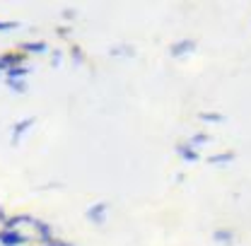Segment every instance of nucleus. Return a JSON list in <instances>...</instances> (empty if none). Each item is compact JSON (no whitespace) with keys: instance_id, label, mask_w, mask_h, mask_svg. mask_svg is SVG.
<instances>
[{"instance_id":"nucleus-6","label":"nucleus","mask_w":251,"mask_h":246,"mask_svg":"<svg viewBox=\"0 0 251 246\" xmlns=\"http://www.w3.org/2000/svg\"><path fill=\"white\" fill-rule=\"evenodd\" d=\"M104 215H106V205H104V203H97L94 208L87 210V220H92V222H97V224L104 222Z\"/></svg>"},{"instance_id":"nucleus-12","label":"nucleus","mask_w":251,"mask_h":246,"mask_svg":"<svg viewBox=\"0 0 251 246\" xmlns=\"http://www.w3.org/2000/svg\"><path fill=\"white\" fill-rule=\"evenodd\" d=\"M213 239H215V242H222V244H232L234 234H232L229 229H220V232H215V234H213Z\"/></svg>"},{"instance_id":"nucleus-17","label":"nucleus","mask_w":251,"mask_h":246,"mask_svg":"<svg viewBox=\"0 0 251 246\" xmlns=\"http://www.w3.org/2000/svg\"><path fill=\"white\" fill-rule=\"evenodd\" d=\"M44 246H58V242H49V244H44Z\"/></svg>"},{"instance_id":"nucleus-14","label":"nucleus","mask_w":251,"mask_h":246,"mask_svg":"<svg viewBox=\"0 0 251 246\" xmlns=\"http://www.w3.org/2000/svg\"><path fill=\"white\" fill-rule=\"evenodd\" d=\"M7 87H12L17 94L27 92V82H22V80H7Z\"/></svg>"},{"instance_id":"nucleus-19","label":"nucleus","mask_w":251,"mask_h":246,"mask_svg":"<svg viewBox=\"0 0 251 246\" xmlns=\"http://www.w3.org/2000/svg\"><path fill=\"white\" fill-rule=\"evenodd\" d=\"M0 70H5V68H2V65H0Z\"/></svg>"},{"instance_id":"nucleus-18","label":"nucleus","mask_w":251,"mask_h":246,"mask_svg":"<svg viewBox=\"0 0 251 246\" xmlns=\"http://www.w3.org/2000/svg\"><path fill=\"white\" fill-rule=\"evenodd\" d=\"M58 246H73V244H63V242H58Z\"/></svg>"},{"instance_id":"nucleus-9","label":"nucleus","mask_w":251,"mask_h":246,"mask_svg":"<svg viewBox=\"0 0 251 246\" xmlns=\"http://www.w3.org/2000/svg\"><path fill=\"white\" fill-rule=\"evenodd\" d=\"M22 51H27V53H44L46 44L44 41H27V44H22Z\"/></svg>"},{"instance_id":"nucleus-4","label":"nucleus","mask_w":251,"mask_h":246,"mask_svg":"<svg viewBox=\"0 0 251 246\" xmlns=\"http://www.w3.org/2000/svg\"><path fill=\"white\" fill-rule=\"evenodd\" d=\"M31 125H34V119H22V121L15 125V133H12V143H15V145L20 143V138H22V135L29 130Z\"/></svg>"},{"instance_id":"nucleus-3","label":"nucleus","mask_w":251,"mask_h":246,"mask_svg":"<svg viewBox=\"0 0 251 246\" xmlns=\"http://www.w3.org/2000/svg\"><path fill=\"white\" fill-rule=\"evenodd\" d=\"M25 222H27V224H34L36 220H34L31 215H15V217H10V220H5V222H2V224H5L2 229H10V232H15V227H17V224H25Z\"/></svg>"},{"instance_id":"nucleus-5","label":"nucleus","mask_w":251,"mask_h":246,"mask_svg":"<svg viewBox=\"0 0 251 246\" xmlns=\"http://www.w3.org/2000/svg\"><path fill=\"white\" fill-rule=\"evenodd\" d=\"M193 49H196V41H193V39L176 41V44L172 46V56H181V53H188V51H193Z\"/></svg>"},{"instance_id":"nucleus-8","label":"nucleus","mask_w":251,"mask_h":246,"mask_svg":"<svg viewBox=\"0 0 251 246\" xmlns=\"http://www.w3.org/2000/svg\"><path fill=\"white\" fill-rule=\"evenodd\" d=\"M176 154H179L181 159H186V162H198V159H201V152H196L191 145H179V148H176Z\"/></svg>"},{"instance_id":"nucleus-7","label":"nucleus","mask_w":251,"mask_h":246,"mask_svg":"<svg viewBox=\"0 0 251 246\" xmlns=\"http://www.w3.org/2000/svg\"><path fill=\"white\" fill-rule=\"evenodd\" d=\"M31 70V65H17V68H7L5 73H7V80H20V77H27Z\"/></svg>"},{"instance_id":"nucleus-10","label":"nucleus","mask_w":251,"mask_h":246,"mask_svg":"<svg viewBox=\"0 0 251 246\" xmlns=\"http://www.w3.org/2000/svg\"><path fill=\"white\" fill-rule=\"evenodd\" d=\"M234 157H237V154H234V152H225V154H213V157H210V159H208V162H210V164H229V162H234Z\"/></svg>"},{"instance_id":"nucleus-13","label":"nucleus","mask_w":251,"mask_h":246,"mask_svg":"<svg viewBox=\"0 0 251 246\" xmlns=\"http://www.w3.org/2000/svg\"><path fill=\"white\" fill-rule=\"evenodd\" d=\"M201 121H208V123H222V121H225V116H222V114H208V111H203V114H201Z\"/></svg>"},{"instance_id":"nucleus-2","label":"nucleus","mask_w":251,"mask_h":246,"mask_svg":"<svg viewBox=\"0 0 251 246\" xmlns=\"http://www.w3.org/2000/svg\"><path fill=\"white\" fill-rule=\"evenodd\" d=\"M25 63V53H5V56H0V65L7 70V68H17V65H22Z\"/></svg>"},{"instance_id":"nucleus-16","label":"nucleus","mask_w":251,"mask_h":246,"mask_svg":"<svg viewBox=\"0 0 251 246\" xmlns=\"http://www.w3.org/2000/svg\"><path fill=\"white\" fill-rule=\"evenodd\" d=\"M20 22H0V31H10V29H17Z\"/></svg>"},{"instance_id":"nucleus-15","label":"nucleus","mask_w":251,"mask_h":246,"mask_svg":"<svg viewBox=\"0 0 251 246\" xmlns=\"http://www.w3.org/2000/svg\"><path fill=\"white\" fill-rule=\"evenodd\" d=\"M208 140H210V135L198 133V135H193V138H191V148H193V145H203V143H208Z\"/></svg>"},{"instance_id":"nucleus-11","label":"nucleus","mask_w":251,"mask_h":246,"mask_svg":"<svg viewBox=\"0 0 251 246\" xmlns=\"http://www.w3.org/2000/svg\"><path fill=\"white\" fill-rule=\"evenodd\" d=\"M34 224H36V232H39V237H41V239L49 244V242H51V227H49L46 222H34Z\"/></svg>"},{"instance_id":"nucleus-1","label":"nucleus","mask_w":251,"mask_h":246,"mask_svg":"<svg viewBox=\"0 0 251 246\" xmlns=\"http://www.w3.org/2000/svg\"><path fill=\"white\" fill-rule=\"evenodd\" d=\"M25 242H27L25 234L10 232V229H0V246H22Z\"/></svg>"}]
</instances>
